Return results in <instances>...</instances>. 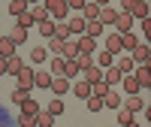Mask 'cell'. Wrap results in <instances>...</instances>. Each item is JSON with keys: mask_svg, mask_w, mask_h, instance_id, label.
Wrapping results in <instances>:
<instances>
[{"mask_svg": "<svg viewBox=\"0 0 151 127\" xmlns=\"http://www.w3.org/2000/svg\"><path fill=\"white\" fill-rule=\"evenodd\" d=\"M109 91H112V88H109L106 82H94V85H91V97H100V100H103Z\"/></svg>", "mask_w": 151, "mask_h": 127, "instance_id": "21", "label": "cell"}, {"mask_svg": "<svg viewBox=\"0 0 151 127\" xmlns=\"http://www.w3.org/2000/svg\"><path fill=\"white\" fill-rule=\"evenodd\" d=\"M30 15H33V21H45V18H48V9H45V6H33Z\"/></svg>", "mask_w": 151, "mask_h": 127, "instance_id": "38", "label": "cell"}, {"mask_svg": "<svg viewBox=\"0 0 151 127\" xmlns=\"http://www.w3.org/2000/svg\"><path fill=\"white\" fill-rule=\"evenodd\" d=\"M15 79H18V88H21V91H30V88H33V70H30V67H21V73L15 76Z\"/></svg>", "mask_w": 151, "mask_h": 127, "instance_id": "4", "label": "cell"}, {"mask_svg": "<svg viewBox=\"0 0 151 127\" xmlns=\"http://www.w3.org/2000/svg\"><path fill=\"white\" fill-rule=\"evenodd\" d=\"M103 82L112 88V85H118L121 82V70L118 67H109V70H103Z\"/></svg>", "mask_w": 151, "mask_h": 127, "instance_id": "12", "label": "cell"}, {"mask_svg": "<svg viewBox=\"0 0 151 127\" xmlns=\"http://www.w3.org/2000/svg\"><path fill=\"white\" fill-rule=\"evenodd\" d=\"M112 61H115V55H109V52H100V55H97V64H94V67H100V70L106 67V70H109V67H112Z\"/></svg>", "mask_w": 151, "mask_h": 127, "instance_id": "28", "label": "cell"}, {"mask_svg": "<svg viewBox=\"0 0 151 127\" xmlns=\"http://www.w3.org/2000/svg\"><path fill=\"white\" fill-rule=\"evenodd\" d=\"M45 112H48V115H60V112H64V100H60V97H55V100H48V106H45Z\"/></svg>", "mask_w": 151, "mask_h": 127, "instance_id": "24", "label": "cell"}, {"mask_svg": "<svg viewBox=\"0 0 151 127\" xmlns=\"http://www.w3.org/2000/svg\"><path fill=\"white\" fill-rule=\"evenodd\" d=\"M142 30H145V43H148V36H151V18H142Z\"/></svg>", "mask_w": 151, "mask_h": 127, "instance_id": "44", "label": "cell"}, {"mask_svg": "<svg viewBox=\"0 0 151 127\" xmlns=\"http://www.w3.org/2000/svg\"><path fill=\"white\" fill-rule=\"evenodd\" d=\"M130 24H133V18L127 15V12H118L115 15V30L118 33H130Z\"/></svg>", "mask_w": 151, "mask_h": 127, "instance_id": "9", "label": "cell"}, {"mask_svg": "<svg viewBox=\"0 0 151 127\" xmlns=\"http://www.w3.org/2000/svg\"><path fill=\"white\" fill-rule=\"evenodd\" d=\"M85 82H88V85L103 82V70H100V67H88V70H85Z\"/></svg>", "mask_w": 151, "mask_h": 127, "instance_id": "17", "label": "cell"}, {"mask_svg": "<svg viewBox=\"0 0 151 127\" xmlns=\"http://www.w3.org/2000/svg\"><path fill=\"white\" fill-rule=\"evenodd\" d=\"M106 52H109V55H118V52H121V36H118V33H112L109 40H106Z\"/></svg>", "mask_w": 151, "mask_h": 127, "instance_id": "19", "label": "cell"}, {"mask_svg": "<svg viewBox=\"0 0 151 127\" xmlns=\"http://www.w3.org/2000/svg\"><path fill=\"white\" fill-rule=\"evenodd\" d=\"M118 36H121V48H127V52H133V48H136V43H139L133 33H118Z\"/></svg>", "mask_w": 151, "mask_h": 127, "instance_id": "29", "label": "cell"}, {"mask_svg": "<svg viewBox=\"0 0 151 127\" xmlns=\"http://www.w3.org/2000/svg\"><path fill=\"white\" fill-rule=\"evenodd\" d=\"M133 79L139 82V88H145V91H148V88H151V67H148V64H145V67H139Z\"/></svg>", "mask_w": 151, "mask_h": 127, "instance_id": "6", "label": "cell"}, {"mask_svg": "<svg viewBox=\"0 0 151 127\" xmlns=\"http://www.w3.org/2000/svg\"><path fill=\"white\" fill-rule=\"evenodd\" d=\"M67 6H73V9H85V0H67Z\"/></svg>", "mask_w": 151, "mask_h": 127, "instance_id": "45", "label": "cell"}, {"mask_svg": "<svg viewBox=\"0 0 151 127\" xmlns=\"http://www.w3.org/2000/svg\"><path fill=\"white\" fill-rule=\"evenodd\" d=\"M115 15H118V12L112 9V6H103V9H100V15H97V21H100V24H115Z\"/></svg>", "mask_w": 151, "mask_h": 127, "instance_id": "14", "label": "cell"}, {"mask_svg": "<svg viewBox=\"0 0 151 127\" xmlns=\"http://www.w3.org/2000/svg\"><path fill=\"white\" fill-rule=\"evenodd\" d=\"M73 61H76V67H79L82 73H85L88 67H94V55H76Z\"/></svg>", "mask_w": 151, "mask_h": 127, "instance_id": "20", "label": "cell"}, {"mask_svg": "<svg viewBox=\"0 0 151 127\" xmlns=\"http://www.w3.org/2000/svg\"><path fill=\"white\" fill-rule=\"evenodd\" d=\"M30 58H33V61H36V64H42V61H45V58H48V52H45V48H42V45H40V48H33V52H30Z\"/></svg>", "mask_w": 151, "mask_h": 127, "instance_id": "41", "label": "cell"}, {"mask_svg": "<svg viewBox=\"0 0 151 127\" xmlns=\"http://www.w3.org/2000/svg\"><path fill=\"white\" fill-rule=\"evenodd\" d=\"M76 55H79V48H76V43H73V40H67V43H64V52H60V58H64V61H73Z\"/></svg>", "mask_w": 151, "mask_h": 127, "instance_id": "23", "label": "cell"}, {"mask_svg": "<svg viewBox=\"0 0 151 127\" xmlns=\"http://www.w3.org/2000/svg\"><path fill=\"white\" fill-rule=\"evenodd\" d=\"M85 103H88V109H91V112H100V109H103V100H100V97H88Z\"/></svg>", "mask_w": 151, "mask_h": 127, "instance_id": "40", "label": "cell"}, {"mask_svg": "<svg viewBox=\"0 0 151 127\" xmlns=\"http://www.w3.org/2000/svg\"><path fill=\"white\" fill-rule=\"evenodd\" d=\"M127 127H142V124H136V121H133V124H127Z\"/></svg>", "mask_w": 151, "mask_h": 127, "instance_id": "47", "label": "cell"}, {"mask_svg": "<svg viewBox=\"0 0 151 127\" xmlns=\"http://www.w3.org/2000/svg\"><path fill=\"white\" fill-rule=\"evenodd\" d=\"M27 97H30V94H27V91H21V88H18V91L12 94V103H18V106H21V103H24Z\"/></svg>", "mask_w": 151, "mask_h": 127, "instance_id": "42", "label": "cell"}, {"mask_svg": "<svg viewBox=\"0 0 151 127\" xmlns=\"http://www.w3.org/2000/svg\"><path fill=\"white\" fill-rule=\"evenodd\" d=\"M48 85H52V73L48 70H36L33 73V88H45L48 91Z\"/></svg>", "mask_w": 151, "mask_h": 127, "instance_id": "8", "label": "cell"}, {"mask_svg": "<svg viewBox=\"0 0 151 127\" xmlns=\"http://www.w3.org/2000/svg\"><path fill=\"white\" fill-rule=\"evenodd\" d=\"M133 61H139L142 67L145 64H151V45L148 43H136V48H133V55H130Z\"/></svg>", "mask_w": 151, "mask_h": 127, "instance_id": "2", "label": "cell"}, {"mask_svg": "<svg viewBox=\"0 0 151 127\" xmlns=\"http://www.w3.org/2000/svg\"><path fill=\"white\" fill-rule=\"evenodd\" d=\"M9 40H12V43H15V45H18V43H24V40H27V30H21V27H18V24H15V30H12V33H9Z\"/></svg>", "mask_w": 151, "mask_h": 127, "instance_id": "37", "label": "cell"}, {"mask_svg": "<svg viewBox=\"0 0 151 127\" xmlns=\"http://www.w3.org/2000/svg\"><path fill=\"white\" fill-rule=\"evenodd\" d=\"M9 12H12L15 18H21L24 12H27V3H24V0H12V3H9Z\"/></svg>", "mask_w": 151, "mask_h": 127, "instance_id": "26", "label": "cell"}, {"mask_svg": "<svg viewBox=\"0 0 151 127\" xmlns=\"http://www.w3.org/2000/svg\"><path fill=\"white\" fill-rule=\"evenodd\" d=\"M124 109H130V112H142V109H145V100H139V97H130L127 103H124Z\"/></svg>", "mask_w": 151, "mask_h": 127, "instance_id": "32", "label": "cell"}, {"mask_svg": "<svg viewBox=\"0 0 151 127\" xmlns=\"http://www.w3.org/2000/svg\"><path fill=\"white\" fill-rule=\"evenodd\" d=\"M118 124H121V127L133 124V112H130V109H124V106H118Z\"/></svg>", "mask_w": 151, "mask_h": 127, "instance_id": "30", "label": "cell"}, {"mask_svg": "<svg viewBox=\"0 0 151 127\" xmlns=\"http://www.w3.org/2000/svg\"><path fill=\"white\" fill-rule=\"evenodd\" d=\"M103 6H106V0H91V3H85V9H82V12H85V21H94Z\"/></svg>", "mask_w": 151, "mask_h": 127, "instance_id": "3", "label": "cell"}, {"mask_svg": "<svg viewBox=\"0 0 151 127\" xmlns=\"http://www.w3.org/2000/svg\"><path fill=\"white\" fill-rule=\"evenodd\" d=\"M79 73H82V70L76 67V61H67V64H64V79H73V76H79Z\"/></svg>", "mask_w": 151, "mask_h": 127, "instance_id": "35", "label": "cell"}, {"mask_svg": "<svg viewBox=\"0 0 151 127\" xmlns=\"http://www.w3.org/2000/svg\"><path fill=\"white\" fill-rule=\"evenodd\" d=\"M124 91H127L130 97H136V94H139V82H136L133 76H124Z\"/></svg>", "mask_w": 151, "mask_h": 127, "instance_id": "25", "label": "cell"}, {"mask_svg": "<svg viewBox=\"0 0 151 127\" xmlns=\"http://www.w3.org/2000/svg\"><path fill=\"white\" fill-rule=\"evenodd\" d=\"M40 112H42V109H40V103H36V100H30V97L21 103V115H30V118H36Z\"/></svg>", "mask_w": 151, "mask_h": 127, "instance_id": "10", "label": "cell"}, {"mask_svg": "<svg viewBox=\"0 0 151 127\" xmlns=\"http://www.w3.org/2000/svg\"><path fill=\"white\" fill-rule=\"evenodd\" d=\"M103 106H109V109H118V106H121V94H118V91H109V94L103 97Z\"/></svg>", "mask_w": 151, "mask_h": 127, "instance_id": "22", "label": "cell"}, {"mask_svg": "<svg viewBox=\"0 0 151 127\" xmlns=\"http://www.w3.org/2000/svg\"><path fill=\"white\" fill-rule=\"evenodd\" d=\"M15 55V43L9 36H0V58H12Z\"/></svg>", "mask_w": 151, "mask_h": 127, "instance_id": "13", "label": "cell"}, {"mask_svg": "<svg viewBox=\"0 0 151 127\" xmlns=\"http://www.w3.org/2000/svg\"><path fill=\"white\" fill-rule=\"evenodd\" d=\"M55 91V97H60V94H67L70 91V79H64V76H52V85H48Z\"/></svg>", "mask_w": 151, "mask_h": 127, "instance_id": "5", "label": "cell"}, {"mask_svg": "<svg viewBox=\"0 0 151 127\" xmlns=\"http://www.w3.org/2000/svg\"><path fill=\"white\" fill-rule=\"evenodd\" d=\"M48 12H52L55 18H67V12H70V6H67V0H45L42 3Z\"/></svg>", "mask_w": 151, "mask_h": 127, "instance_id": "1", "label": "cell"}, {"mask_svg": "<svg viewBox=\"0 0 151 127\" xmlns=\"http://www.w3.org/2000/svg\"><path fill=\"white\" fill-rule=\"evenodd\" d=\"M67 27H70V36H76V33H85V18H73V21L67 24Z\"/></svg>", "mask_w": 151, "mask_h": 127, "instance_id": "33", "label": "cell"}, {"mask_svg": "<svg viewBox=\"0 0 151 127\" xmlns=\"http://www.w3.org/2000/svg\"><path fill=\"white\" fill-rule=\"evenodd\" d=\"M18 127H36V118H30V115H21V118H18Z\"/></svg>", "mask_w": 151, "mask_h": 127, "instance_id": "43", "label": "cell"}, {"mask_svg": "<svg viewBox=\"0 0 151 127\" xmlns=\"http://www.w3.org/2000/svg\"><path fill=\"white\" fill-rule=\"evenodd\" d=\"M21 67H24V61H21V55H12V58H6V73H12V76H18V73H21Z\"/></svg>", "mask_w": 151, "mask_h": 127, "instance_id": "11", "label": "cell"}, {"mask_svg": "<svg viewBox=\"0 0 151 127\" xmlns=\"http://www.w3.org/2000/svg\"><path fill=\"white\" fill-rule=\"evenodd\" d=\"M36 27H40V33L48 36V40L55 36V21H48V18H45V21H36Z\"/></svg>", "mask_w": 151, "mask_h": 127, "instance_id": "27", "label": "cell"}, {"mask_svg": "<svg viewBox=\"0 0 151 127\" xmlns=\"http://www.w3.org/2000/svg\"><path fill=\"white\" fill-rule=\"evenodd\" d=\"M6 73V58H0V76Z\"/></svg>", "mask_w": 151, "mask_h": 127, "instance_id": "46", "label": "cell"}, {"mask_svg": "<svg viewBox=\"0 0 151 127\" xmlns=\"http://www.w3.org/2000/svg\"><path fill=\"white\" fill-rule=\"evenodd\" d=\"M115 67L121 70V76H130V70H133V58H130V55H121Z\"/></svg>", "mask_w": 151, "mask_h": 127, "instance_id": "18", "label": "cell"}, {"mask_svg": "<svg viewBox=\"0 0 151 127\" xmlns=\"http://www.w3.org/2000/svg\"><path fill=\"white\" fill-rule=\"evenodd\" d=\"M76 48H79V55H94V52H97V40H91V36H82V40L76 43Z\"/></svg>", "mask_w": 151, "mask_h": 127, "instance_id": "7", "label": "cell"}, {"mask_svg": "<svg viewBox=\"0 0 151 127\" xmlns=\"http://www.w3.org/2000/svg\"><path fill=\"white\" fill-rule=\"evenodd\" d=\"M70 88H73V94H76V97H82V100L91 97V85H88L85 79H82V82H76V85H70Z\"/></svg>", "mask_w": 151, "mask_h": 127, "instance_id": "16", "label": "cell"}, {"mask_svg": "<svg viewBox=\"0 0 151 127\" xmlns=\"http://www.w3.org/2000/svg\"><path fill=\"white\" fill-rule=\"evenodd\" d=\"M48 52H52V55H60V52H64V40L52 36V40H48Z\"/></svg>", "mask_w": 151, "mask_h": 127, "instance_id": "36", "label": "cell"}, {"mask_svg": "<svg viewBox=\"0 0 151 127\" xmlns=\"http://www.w3.org/2000/svg\"><path fill=\"white\" fill-rule=\"evenodd\" d=\"M36 127H55V115H48V112L42 109L40 115H36Z\"/></svg>", "mask_w": 151, "mask_h": 127, "instance_id": "31", "label": "cell"}, {"mask_svg": "<svg viewBox=\"0 0 151 127\" xmlns=\"http://www.w3.org/2000/svg\"><path fill=\"white\" fill-rule=\"evenodd\" d=\"M33 24H36V21H33V15H30V9H27V12H24V15L18 18V27H21V30H30Z\"/></svg>", "mask_w": 151, "mask_h": 127, "instance_id": "34", "label": "cell"}, {"mask_svg": "<svg viewBox=\"0 0 151 127\" xmlns=\"http://www.w3.org/2000/svg\"><path fill=\"white\" fill-rule=\"evenodd\" d=\"M64 58H52V76H64Z\"/></svg>", "mask_w": 151, "mask_h": 127, "instance_id": "39", "label": "cell"}, {"mask_svg": "<svg viewBox=\"0 0 151 127\" xmlns=\"http://www.w3.org/2000/svg\"><path fill=\"white\" fill-rule=\"evenodd\" d=\"M100 33H103V24H100L97 18H94V21H85V36H91V40H97Z\"/></svg>", "mask_w": 151, "mask_h": 127, "instance_id": "15", "label": "cell"}]
</instances>
